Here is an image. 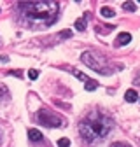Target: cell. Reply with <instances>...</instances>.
<instances>
[{"label":"cell","mask_w":140,"mask_h":147,"mask_svg":"<svg viewBox=\"0 0 140 147\" xmlns=\"http://www.w3.org/2000/svg\"><path fill=\"white\" fill-rule=\"evenodd\" d=\"M122 9L128 11V12H133V11H137V5H135V2H125L122 4Z\"/></svg>","instance_id":"obj_12"},{"label":"cell","mask_w":140,"mask_h":147,"mask_svg":"<svg viewBox=\"0 0 140 147\" xmlns=\"http://www.w3.org/2000/svg\"><path fill=\"white\" fill-rule=\"evenodd\" d=\"M9 100V91H7V88L5 86H0V100Z\"/></svg>","instance_id":"obj_13"},{"label":"cell","mask_w":140,"mask_h":147,"mask_svg":"<svg viewBox=\"0 0 140 147\" xmlns=\"http://www.w3.org/2000/svg\"><path fill=\"white\" fill-rule=\"evenodd\" d=\"M9 74H11V76H16V77H23V74H21V70H16V72L12 70V72H9Z\"/></svg>","instance_id":"obj_18"},{"label":"cell","mask_w":140,"mask_h":147,"mask_svg":"<svg viewBox=\"0 0 140 147\" xmlns=\"http://www.w3.org/2000/svg\"><path fill=\"white\" fill-rule=\"evenodd\" d=\"M112 128H114V121L109 116L93 112L79 121V135L88 145H93L95 142L107 137Z\"/></svg>","instance_id":"obj_1"},{"label":"cell","mask_w":140,"mask_h":147,"mask_svg":"<svg viewBox=\"0 0 140 147\" xmlns=\"http://www.w3.org/2000/svg\"><path fill=\"white\" fill-rule=\"evenodd\" d=\"M81 60H82L88 67H90V68H93L95 72L103 74V76H110V74H114V67L110 65V61L105 60L103 56H100V54L93 53V51H86V53H82Z\"/></svg>","instance_id":"obj_3"},{"label":"cell","mask_w":140,"mask_h":147,"mask_svg":"<svg viewBox=\"0 0 140 147\" xmlns=\"http://www.w3.org/2000/svg\"><path fill=\"white\" fill-rule=\"evenodd\" d=\"M35 119H37L42 126H47V128H58V126L63 124V121H61L60 116H56L55 112L46 110V109L39 110V112H37V117H35Z\"/></svg>","instance_id":"obj_4"},{"label":"cell","mask_w":140,"mask_h":147,"mask_svg":"<svg viewBox=\"0 0 140 147\" xmlns=\"http://www.w3.org/2000/svg\"><path fill=\"white\" fill-rule=\"evenodd\" d=\"M110 147H130V145L122 144V142H114V144H110Z\"/></svg>","instance_id":"obj_17"},{"label":"cell","mask_w":140,"mask_h":147,"mask_svg":"<svg viewBox=\"0 0 140 147\" xmlns=\"http://www.w3.org/2000/svg\"><path fill=\"white\" fill-rule=\"evenodd\" d=\"M72 74H74V76H75L77 79H81L84 84H86L88 81H90V77H88V76H84V74H82V72H79V70H72Z\"/></svg>","instance_id":"obj_10"},{"label":"cell","mask_w":140,"mask_h":147,"mask_svg":"<svg viewBox=\"0 0 140 147\" xmlns=\"http://www.w3.org/2000/svg\"><path fill=\"white\" fill-rule=\"evenodd\" d=\"M28 138H30L33 144L42 142V133H40L39 130H33V128H30V130H28Z\"/></svg>","instance_id":"obj_6"},{"label":"cell","mask_w":140,"mask_h":147,"mask_svg":"<svg viewBox=\"0 0 140 147\" xmlns=\"http://www.w3.org/2000/svg\"><path fill=\"white\" fill-rule=\"evenodd\" d=\"M58 147H70V140L68 138H60L58 140Z\"/></svg>","instance_id":"obj_14"},{"label":"cell","mask_w":140,"mask_h":147,"mask_svg":"<svg viewBox=\"0 0 140 147\" xmlns=\"http://www.w3.org/2000/svg\"><path fill=\"white\" fill-rule=\"evenodd\" d=\"M60 37H61V39H67V37H72V32H70V30H63V32L60 33Z\"/></svg>","instance_id":"obj_16"},{"label":"cell","mask_w":140,"mask_h":147,"mask_svg":"<svg viewBox=\"0 0 140 147\" xmlns=\"http://www.w3.org/2000/svg\"><path fill=\"white\" fill-rule=\"evenodd\" d=\"M75 30H79V32L86 30V20H84V18H79V20L75 21Z\"/></svg>","instance_id":"obj_9"},{"label":"cell","mask_w":140,"mask_h":147,"mask_svg":"<svg viewBox=\"0 0 140 147\" xmlns=\"http://www.w3.org/2000/svg\"><path fill=\"white\" fill-rule=\"evenodd\" d=\"M125 100H126V102H130V103L137 102V100H138V95H137V91H135V89H128L126 93H125Z\"/></svg>","instance_id":"obj_7"},{"label":"cell","mask_w":140,"mask_h":147,"mask_svg":"<svg viewBox=\"0 0 140 147\" xmlns=\"http://www.w3.org/2000/svg\"><path fill=\"white\" fill-rule=\"evenodd\" d=\"M100 14H102L103 18H114V14H116V12H114V9H112V7H107V5H105V7H102V9H100Z\"/></svg>","instance_id":"obj_8"},{"label":"cell","mask_w":140,"mask_h":147,"mask_svg":"<svg viewBox=\"0 0 140 147\" xmlns=\"http://www.w3.org/2000/svg\"><path fill=\"white\" fill-rule=\"evenodd\" d=\"M9 61V56H0V63H7Z\"/></svg>","instance_id":"obj_19"},{"label":"cell","mask_w":140,"mask_h":147,"mask_svg":"<svg viewBox=\"0 0 140 147\" xmlns=\"http://www.w3.org/2000/svg\"><path fill=\"white\" fill-rule=\"evenodd\" d=\"M20 9L25 12V18L30 21H42L44 25H51L58 14V2H20Z\"/></svg>","instance_id":"obj_2"},{"label":"cell","mask_w":140,"mask_h":147,"mask_svg":"<svg viewBox=\"0 0 140 147\" xmlns=\"http://www.w3.org/2000/svg\"><path fill=\"white\" fill-rule=\"evenodd\" d=\"M131 42V35L128 32H121L117 35V39H116V47H122V46H126Z\"/></svg>","instance_id":"obj_5"},{"label":"cell","mask_w":140,"mask_h":147,"mask_svg":"<svg viewBox=\"0 0 140 147\" xmlns=\"http://www.w3.org/2000/svg\"><path fill=\"white\" fill-rule=\"evenodd\" d=\"M84 88H86L88 91H95V89L98 88V82H96V81H93V79H90V81L86 82V86H84Z\"/></svg>","instance_id":"obj_11"},{"label":"cell","mask_w":140,"mask_h":147,"mask_svg":"<svg viewBox=\"0 0 140 147\" xmlns=\"http://www.w3.org/2000/svg\"><path fill=\"white\" fill-rule=\"evenodd\" d=\"M28 77L35 81V79H37V77H39V72H37V70H35V68H32V70H28Z\"/></svg>","instance_id":"obj_15"}]
</instances>
